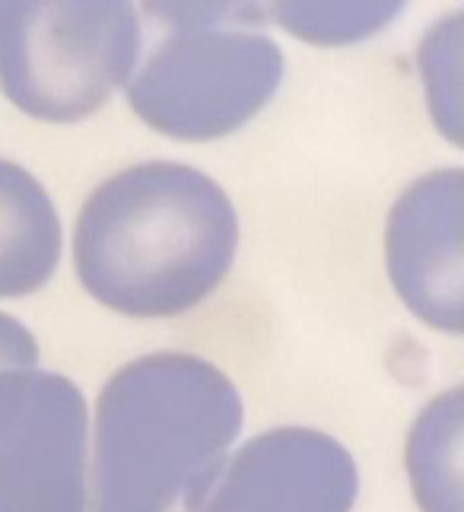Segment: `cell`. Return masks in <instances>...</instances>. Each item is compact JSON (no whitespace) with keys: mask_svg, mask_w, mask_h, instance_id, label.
Segmentation results:
<instances>
[{"mask_svg":"<svg viewBox=\"0 0 464 512\" xmlns=\"http://www.w3.org/2000/svg\"><path fill=\"white\" fill-rule=\"evenodd\" d=\"M239 249L229 194L185 163L115 172L86 198L74 229L83 290L131 319H175L223 284Z\"/></svg>","mask_w":464,"mask_h":512,"instance_id":"obj_1","label":"cell"},{"mask_svg":"<svg viewBox=\"0 0 464 512\" xmlns=\"http://www.w3.org/2000/svg\"><path fill=\"white\" fill-rule=\"evenodd\" d=\"M232 379L194 353H147L96 401L89 512H194L242 433Z\"/></svg>","mask_w":464,"mask_h":512,"instance_id":"obj_2","label":"cell"},{"mask_svg":"<svg viewBox=\"0 0 464 512\" xmlns=\"http://www.w3.org/2000/svg\"><path fill=\"white\" fill-rule=\"evenodd\" d=\"M169 26L124 83L140 121L172 140H217L252 121L283 83V51L248 4H147Z\"/></svg>","mask_w":464,"mask_h":512,"instance_id":"obj_3","label":"cell"},{"mask_svg":"<svg viewBox=\"0 0 464 512\" xmlns=\"http://www.w3.org/2000/svg\"><path fill=\"white\" fill-rule=\"evenodd\" d=\"M131 4H0V86L32 118L99 112L140 58Z\"/></svg>","mask_w":464,"mask_h":512,"instance_id":"obj_4","label":"cell"},{"mask_svg":"<svg viewBox=\"0 0 464 512\" xmlns=\"http://www.w3.org/2000/svg\"><path fill=\"white\" fill-rule=\"evenodd\" d=\"M86 509V398L48 369L0 373V512Z\"/></svg>","mask_w":464,"mask_h":512,"instance_id":"obj_5","label":"cell"},{"mask_svg":"<svg viewBox=\"0 0 464 512\" xmlns=\"http://www.w3.org/2000/svg\"><path fill=\"white\" fill-rule=\"evenodd\" d=\"M356 493V462L334 436L277 427L226 458L194 512H350Z\"/></svg>","mask_w":464,"mask_h":512,"instance_id":"obj_6","label":"cell"},{"mask_svg":"<svg viewBox=\"0 0 464 512\" xmlns=\"http://www.w3.org/2000/svg\"><path fill=\"white\" fill-rule=\"evenodd\" d=\"M461 169L423 175L395 201L385 226V268L404 306L430 328L461 334Z\"/></svg>","mask_w":464,"mask_h":512,"instance_id":"obj_7","label":"cell"},{"mask_svg":"<svg viewBox=\"0 0 464 512\" xmlns=\"http://www.w3.org/2000/svg\"><path fill=\"white\" fill-rule=\"evenodd\" d=\"M61 261V220L45 185L0 160V299L42 290Z\"/></svg>","mask_w":464,"mask_h":512,"instance_id":"obj_8","label":"cell"},{"mask_svg":"<svg viewBox=\"0 0 464 512\" xmlns=\"http://www.w3.org/2000/svg\"><path fill=\"white\" fill-rule=\"evenodd\" d=\"M407 474L423 512H461V388L433 398L410 427Z\"/></svg>","mask_w":464,"mask_h":512,"instance_id":"obj_9","label":"cell"},{"mask_svg":"<svg viewBox=\"0 0 464 512\" xmlns=\"http://www.w3.org/2000/svg\"><path fill=\"white\" fill-rule=\"evenodd\" d=\"M401 13V4H277L274 20L302 42L347 45L376 35Z\"/></svg>","mask_w":464,"mask_h":512,"instance_id":"obj_10","label":"cell"},{"mask_svg":"<svg viewBox=\"0 0 464 512\" xmlns=\"http://www.w3.org/2000/svg\"><path fill=\"white\" fill-rule=\"evenodd\" d=\"M461 13L445 16L420 45V70L426 80V99L439 131L461 144Z\"/></svg>","mask_w":464,"mask_h":512,"instance_id":"obj_11","label":"cell"},{"mask_svg":"<svg viewBox=\"0 0 464 512\" xmlns=\"http://www.w3.org/2000/svg\"><path fill=\"white\" fill-rule=\"evenodd\" d=\"M35 363H39L35 334L13 315L0 312V373L4 369H32Z\"/></svg>","mask_w":464,"mask_h":512,"instance_id":"obj_12","label":"cell"}]
</instances>
